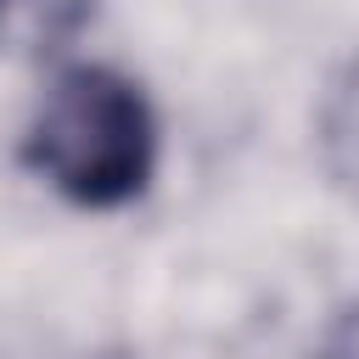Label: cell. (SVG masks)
<instances>
[{"instance_id": "obj_1", "label": "cell", "mask_w": 359, "mask_h": 359, "mask_svg": "<svg viewBox=\"0 0 359 359\" xmlns=\"http://www.w3.org/2000/svg\"><path fill=\"white\" fill-rule=\"evenodd\" d=\"M22 163L73 208H123L157 168V118L135 79L67 67L28 118Z\"/></svg>"}, {"instance_id": "obj_2", "label": "cell", "mask_w": 359, "mask_h": 359, "mask_svg": "<svg viewBox=\"0 0 359 359\" xmlns=\"http://www.w3.org/2000/svg\"><path fill=\"white\" fill-rule=\"evenodd\" d=\"M90 11L95 0H0V56H56L84 34Z\"/></svg>"}, {"instance_id": "obj_3", "label": "cell", "mask_w": 359, "mask_h": 359, "mask_svg": "<svg viewBox=\"0 0 359 359\" xmlns=\"http://www.w3.org/2000/svg\"><path fill=\"white\" fill-rule=\"evenodd\" d=\"M320 135H325L331 168L359 185V62H348V73L331 84L325 112H320Z\"/></svg>"}]
</instances>
